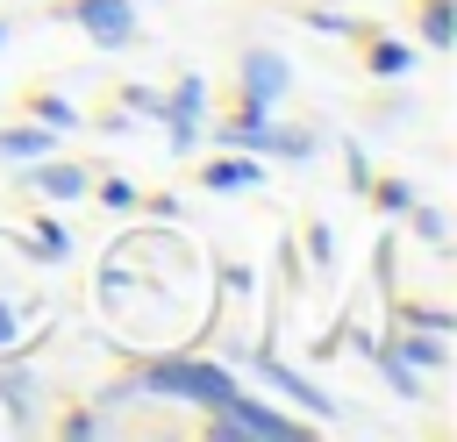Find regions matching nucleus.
<instances>
[{
    "label": "nucleus",
    "mask_w": 457,
    "mask_h": 442,
    "mask_svg": "<svg viewBox=\"0 0 457 442\" xmlns=\"http://www.w3.org/2000/svg\"><path fill=\"white\" fill-rule=\"evenodd\" d=\"M36 192L43 200H79L86 192V171L79 164H36Z\"/></svg>",
    "instance_id": "nucleus-13"
},
{
    "label": "nucleus",
    "mask_w": 457,
    "mask_h": 442,
    "mask_svg": "<svg viewBox=\"0 0 457 442\" xmlns=\"http://www.w3.org/2000/svg\"><path fill=\"white\" fill-rule=\"evenodd\" d=\"M357 342H364V335H357ZM364 356H371V364L386 371V385H393L400 399H421V392H428V385H421V371H414V364H407L400 349H378V342H364Z\"/></svg>",
    "instance_id": "nucleus-9"
},
{
    "label": "nucleus",
    "mask_w": 457,
    "mask_h": 442,
    "mask_svg": "<svg viewBox=\"0 0 457 442\" xmlns=\"http://www.w3.org/2000/svg\"><path fill=\"white\" fill-rule=\"evenodd\" d=\"M307 29H321V36H350V14H328V7H314V14H307Z\"/></svg>",
    "instance_id": "nucleus-20"
},
{
    "label": "nucleus",
    "mask_w": 457,
    "mask_h": 442,
    "mask_svg": "<svg viewBox=\"0 0 457 442\" xmlns=\"http://www.w3.org/2000/svg\"><path fill=\"white\" fill-rule=\"evenodd\" d=\"M14 335H21V321H14V307L0 299V349H14Z\"/></svg>",
    "instance_id": "nucleus-24"
},
{
    "label": "nucleus",
    "mask_w": 457,
    "mask_h": 442,
    "mask_svg": "<svg viewBox=\"0 0 457 442\" xmlns=\"http://www.w3.org/2000/svg\"><path fill=\"white\" fill-rule=\"evenodd\" d=\"M207 435H214V442H300L307 428H300L293 413H278V406H264V399H250V392H228V399L214 406V421H207Z\"/></svg>",
    "instance_id": "nucleus-2"
},
{
    "label": "nucleus",
    "mask_w": 457,
    "mask_h": 442,
    "mask_svg": "<svg viewBox=\"0 0 457 442\" xmlns=\"http://www.w3.org/2000/svg\"><path fill=\"white\" fill-rule=\"evenodd\" d=\"M378 207H386V214H407V207H414V185L386 178V185H378Z\"/></svg>",
    "instance_id": "nucleus-18"
},
{
    "label": "nucleus",
    "mask_w": 457,
    "mask_h": 442,
    "mask_svg": "<svg viewBox=\"0 0 457 442\" xmlns=\"http://www.w3.org/2000/svg\"><path fill=\"white\" fill-rule=\"evenodd\" d=\"M286 86H293L286 57H271V50H250L243 57V107H264L271 114V100H286Z\"/></svg>",
    "instance_id": "nucleus-5"
},
{
    "label": "nucleus",
    "mask_w": 457,
    "mask_h": 442,
    "mask_svg": "<svg viewBox=\"0 0 457 442\" xmlns=\"http://www.w3.org/2000/svg\"><path fill=\"white\" fill-rule=\"evenodd\" d=\"M57 143V128H43V121H29V128H0V157H43Z\"/></svg>",
    "instance_id": "nucleus-14"
},
{
    "label": "nucleus",
    "mask_w": 457,
    "mask_h": 442,
    "mask_svg": "<svg viewBox=\"0 0 457 442\" xmlns=\"http://www.w3.org/2000/svg\"><path fill=\"white\" fill-rule=\"evenodd\" d=\"M307 257H314V264H328V257H336V242H328V228H307Z\"/></svg>",
    "instance_id": "nucleus-23"
},
{
    "label": "nucleus",
    "mask_w": 457,
    "mask_h": 442,
    "mask_svg": "<svg viewBox=\"0 0 457 442\" xmlns=\"http://www.w3.org/2000/svg\"><path fill=\"white\" fill-rule=\"evenodd\" d=\"M100 428H107L100 413H64V435H71V442H86V435H100Z\"/></svg>",
    "instance_id": "nucleus-21"
},
{
    "label": "nucleus",
    "mask_w": 457,
    "mask_h": 442,
    "mask_svg": "<svg viewBox=\"0 0 457 442\" xmlns=\"http://www.w3.org/2000/svg\"><path fill=\"white\" fill-rule=\"evenodd\" d=\"M100 200H107V207H136V185H129V178H107Z\"/></svg>",
    "instance_id": "nucleus-22"
},
{
    "label": "nucleus",
    "mask_w": 457,
    "mask_h": 442,
    "mask_svg": "<svg viewBox=\"0 0 457 442\" xmlns=\"http://www.w3.org/2000/svg\"><path fill=\"white\" fill-rule=\"evenodd\" d=\"M271 135H278V128L264 121V107H243L236 121H214V143H221V150H271Z\"/></svg>",
    "instance_id": "nucleus-8"
},
{
    "label": "nucleus",
    "mask_w": 457,
    "mask_h": 442,
    "mask_svg": "<svg viewBox=\"0 0 457 442\" xmlns=\"http://www.w3.org/2000/svg\"><path fill=\"white\" fill-rule=\"evenodd\" d=\"M421 43L428 50H450L457 43V0H421Z\"/></svg>",
    "instance_id": "nucleus-12"
},
{
    "label": "nucleus",
    "mask_w": 457,
    "mask_h": 442,
    "mask_svg": "<svg viewBox=\"0 0 457 442\" xmlns=\"http://www.w3.org/2000/svg\"><path fill=\"white\" fill-rule=\"evenodd\" d=\"M36 121H43V128H71L79 114H71V100H57V93H43V100H36Z\"/></svg>",
    "instance_id": "nucleus-17"
},
{
    "label": "nucleus",
    "mask_w": 457,
    "mask_h": 442,
    "mask_svg": "<svg viewBox=\"0 0 457 442\" xmlns=\"http://www.w3.org/2000/svg\"><path fill=\"white\" fill-rule=\"evenodd\" d=\"M407 214H414V235H421V242H443V214H436V207H421V200H414Z\"/></svg>",
    "instance_id": "nucleus-19"
},
{
    "label": "nucleus",
    "mask_w": 457,
    "mask_h": 442,
    "mask_svg": "<svg viewBox=\"0 0 457 442\" xmlns=\"http://www.w3.org/2000/svg\"><path fill=\"white\" fill-rule=\"evenodd\" d=\"M364 64H371V78H407V71H414V50H407V43H371Z\"/></svg>",
    "instance_id": "nucleus-15"
},
{
    "label": "nucleus",
    "mask_w": 457,
    "mask_h": 442,
    "mask_svg": "<svg viewBox=\"0 0 457 442\" xmlns=\"http://www.w3.org/2000/svg\"><path fill=\"white\" fill-rule=\"evenodd\" d=\"M200 178H207V192H250V185H264V164H257V150H221Z\"/></svg>",
    "instance_id": "nucleus-7"
},
{
    "label": "nucleus",
    "mask_w": 457,
    "mask_h": 442,
    "mask_svg": "<svg viewBox=\"0 0 457 442\" xmlns=\"http://www.w3.org/2000/svg\"><path fill=\"white\" fill-rule=\"evenodd\" d=\"M0 43H7V21H0Z\"/></svg>",
    "instance_id": "nucleus-25"
},
{
    "label": "nucleus",
    "mask_w": 457,
    "mask_h": 442,
    "mask_svg": "<svg viewBox=\"0 0 457 442\" xmlns=\"http://www.w3.org/2000/svg\"><path fill=\"white\" fill-rule=\"evenodd\" d=\"M64 14H71L100 50H121V43L136 36V7H129V0H79V7H64Z\"/></svg>",
    "instance_id": "nucleus-4"
},
{
    "label": "nucleus",
    "mask_w": 457,
    "mask_h": 442,
    "mask_svg": "<svg viewBox=\"0 0 457 442\" xmlns=\"http://www.w3.org/2000/svg\"><path fill=\"white\" fill-rule=\"evenodd\" d=\"M0 406L14 413V428H36V378H29L21 364L0 371Z\"/></svg>",
    "instance_id": "nucleus-10"
},
{
    "label": "nucleus",
    "mask_w": 457,
    "mask_h": 442,
    "mask_svg": "<svg viewBox=\"0 0 457 442\" xmlns=\"http://www.w3.org/2000/svg\"><path fill=\"white\" fill-rule=\"evenodd\" d=\"M393 349H400V356H407L414 371H443V364H450V342H443L436 328H421V335H400Z\"/></svg>",
    "instance_id": "nucleus-11"
},
{
    "label": "nucleus",
    "mask_w": 457,
    "mask_h": 442,
    "mask_svg": "<svg viewBox=\"0 0 457 442\" xmlns=\"http://www.w3.org/2000/svg\"><path fill=\"white\" fill-rule=\"evenodd\" d=\"M250 364H257V378H264V385H278L293 406H307L314 421H336V406H328V392H321V385H307L300 371H286V364H278V356H264V349H250Z\"/></svg>",
    "instance_id": "nucleus-6"
},
{
    "label": "nucleus",
    "mask_w": 457,
    "mask_h": 442,
    "mask_svg": "<svg viewBox=\"0 0 457 442\" xmlns=\"http://www.w3.org/2000/svg\"><path fill=\"white\" fill-rule=\"evenodd\" d=\"M200 107H207V86H200V71H186V78H179V93H171V100H157V114H164V135H171V157H186V150L200 143Z\"/></svg>",
    "instance_id": "nucleus-3"
},
{
    "label": "nucleus",
    "mask_w": 457,
    "mask_h": 442,
    "mask_svg": "<svg viewBox=\"0 0 457 442\" xmlns=\"http://www.w3.org/2000/svg\"><path fill=\"white\" fill-rule=\"evenodd\" d=\"M129 392H164V399H193V406H221L236 392V378L207 356H157L129 378Z\"/></svg>",
    "instance_id": "nucleus-1"
},
{
    "label": "nucleus",
    "mask_w": 457,
    "mask_h": 442,
    "mask_svg": "<svg viewBox=\"0 0 457 442\" xmlns=\"http://www.w3.org/2000/svg\"><path fill=\"white\" fill-rule=\"evenodd\" d=\"M29 250H36V257H57V264H64V257H71V235H64L57 221H36V228H29Z\"/></svg>",
    "instance_id": "nucleus-16"
}]
</instances>
